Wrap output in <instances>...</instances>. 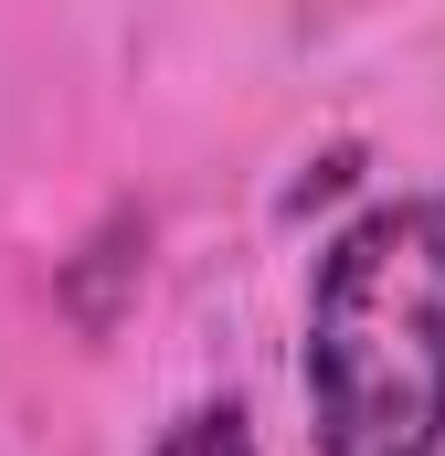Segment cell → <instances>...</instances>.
<instances>
[{
  "instance_id": "1",
  "label": "cell",
  "mask_w": 445,
  "mask_h": 456,
  "mask_svg": "<svg viewBox=\"0 0 445 456\" xmlns=\"http://www.w3.org/2000/svg\"><path fill=\"white\" fill-rule=\"evenodd\" d=\"M319 456H445V191L339 224L308 287Z\"/></svg>"
},
{
  "instance_id": "2",
  "label": "cell",
  "mask_w": 445,
  "mask_h": 456,
  "mask_svg": "<svg viewBox=\"0 0 445 456\" xmlns=\"http://www.w3.org/2000/svg\"><path fill=\"white\" fill-rule=\"evenodd\" d=\"M149 456H255V425H244V403H191Z\"/></svg>"
}]
</instances>
